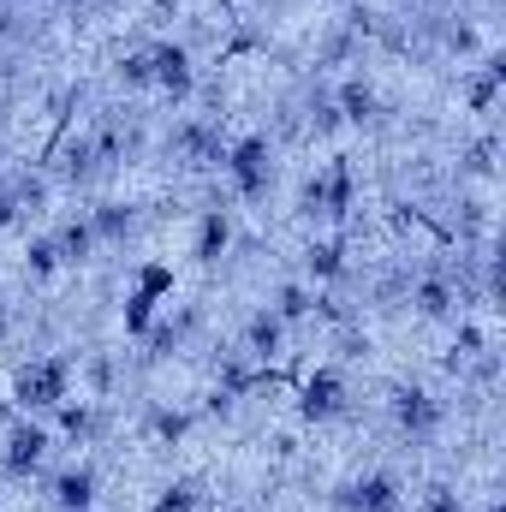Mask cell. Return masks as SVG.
Segmentation results:
<instances>
[{
	"mask_svg": "<svg viewBox=\"0 0 506 512\" xmlns=\"http://www.w3.org/2000/svg\"><path fill=\"white\" fill-rule=\"evenodd\" d=\"M72 399V358H30L12 376V405L18 411H54Z\"/></svg>",
	"mask_w": 506,
	"mask_h": 512,
	"instance_id": "obj_1",
	"label": "cell"
},
{
	"mask_svg": "<svg viewBox=\"0 0 506 512\" xmlns=\"http://www.w3.org/2000/svg\"><path fill=\"white\" fill-rule=\"evenodd\" d=\"M221 167H227V179H233V191H239L245 203H262V197L274 191V143H268L262 131L239 137V143H227Z\"/></svg>",
	"mask_w": 506,
	"mask_h": 512,
	"instance_id": "obj_2",
	"label": "cell"
},
{
	"mask_svg": "<svg viewBox=\"0 0 506 512\" xmlns=\"http://www.w3.org/2000/svg\"><path fill=\"white\" fill-rule=\"evenodd\" d=\"M48 447H54V429L48 423H6V447H0V471L6 477H36L42 471V459H48Z\"/></svg>",
	"mask_w": 506,
	"mask_h": 512,
	"instance_id": "obj_3",
	"label": "cell"
},
{
	"mask_svg": "<svg viewBox=\"0 0 506 512\" xmlns=\"http://www.w3.org/2000/svg\"><path fill=\"white\" fill-rule=\"evenodd\" d=\"M149 90H161L167 102H185L197 90V60L185 42H155L149 48Z\"/></svg>",
	"mask_w": 506,
	"mask_h": 512,
	"instance_id": "obj_4",
	"label": "cell"
},
{
	"mask_svg": "<svg viewBox=\"0 0 506 512\" xmlns=\"http://www.w3.org/2000/svg\"><path fill=\"white\" fill-rule=\"evenodd\" d=\"M358 203V179H352V167L346 161H334V167H322L310 185H304V215H322V221H340L346 209Z\"/></svg>",
	"mask_w": 506,
	"mask_h": 512,
	"instance_id": "obj_5",
	"label": "cell"
},
{
	"mask_svg": "<svg viewBox=\"0 0 506 512\" xmlns=\"http://www.w3.org/2000/svg\"><path fill=\"white\" fill-rule=\"evenodd\" d=\"M441 399L435 393H423V387H399L393 393V429L405 435V441H429L435 429H441Z\"/></svg>",
	"mask_w": 506,
	"mask_h": 512,
	"instance_id": "obj_6",
	"label": "cell"
},
{
	"mask_svg": "<svg viewBox=\"0 0 506 512\" xmlns=\"http://www.w3.org/2000/svg\"><path fill=\"white\" fill-rule=\"evenodd\" d=\"M340 411H346V376L340 370H316L298 387V417L304 423H334Z\"/></svg>",
	"mask_w": 506,
	"mask_h": 512,
	"instance_id": "obj_7",
	"label": "cell"
},
{
	"mask_svg": "<svg viewBox=\"0 0 506 512\" xmlns=\"http://www.w3.org/2000/svg\"><path fill=\"white\" fill-rule=\"evenodd\" d=\"M340 512H405L399 477H387V471H370L364 483L340 489Z\"/></svg>",
	"mask_w": 506,
	"mask_h": 512,
	"instance_id": "obj_8",
	"label": "cell"
},
{
	"mask_svg": "<svg viewBox=\"0 0 506 512\" xmlns=\"http://www.w3.org/2000/svg\"><path fill=\"white\" fill-rule=\"evenodd\" d=\"M96 495H102L96 465H66V471L54 477V512H90Z\"/></svg>",
	"mask_w": 506,
	"mask_h": 512,
	"instance_id": "obj_9",
	"label": "cell"
},
{
	"mask_svg": "<svg viewBox=\"0 0 506 512\" xmlns=\"http://www.w3.org/2000/svg\"><path fill=\"white\" fill-rule=\"evenodd\" d=\"M411 304H417V316L447 322V316H453V304H459V286H453L447 274H429V280H417V286H411Z\"/></svg>",
	"mask_w": 506,
	"mask_h": 512,
	"instance_id": "obj_10",
	"label": "cell"
},
{
	"mask_svg": "<svg viewBox=\"0 0 506 512\" xmlns=\"http://www.w3.org/2000/svg\"><path fill=\"white\" fill-rule=\"evenodd\" d=\"M173 149H179V155H191L197 167H221V155H227V143H221V131H215V126H197V120H191V126H179V131H173Z\"/></svg>",
	"mask_w": 506,
	"mask_h": 512,
	"instance_id": "obj_11",
	"label": "cell"
},
{
	"mask_svg": "<svg viewBox=\"0 0 506 512\" xmlns=\"http://www.w3.org/2000/svg\"><path fill=\"white\" fill-rule=\"evenodd\" d=\"M227 245H233V215H227V209H203V215H197V245H191V251L203 256V262H221Z\"/></svg>",
	"mask_w": 506,
	"mask_h": 512,
	"instance_id": "obj_12",
	"label": "cell"
},
{
	"mask_svg": "<svg viewBox=\"0 0 506 512\" xmlns=\"http://www.w3.org/2000/svg\"><path fill=\"white\" fill-rule=\"evenodd\" d=\"M280 346H286V322L274 310H256L251 322H245V352L268 364V358H280Z\"/></svg>",
	"mask_w": 506,
	"mask_h": 512,
	"instance_id": "obj_13",
	"label": "cell"
},
{
	"mask_svg": "<svg viewBox=\"0 0 506 512\" xmlns=\"http://www.w3.org/2000/svg\"><path fill=\"white\" fill-rule=\"evenodd\" d=\"M173 286H179V274H173V262H161V256H143L137 274H131V292H143V298H155V304H167Z\"/></svg>",
	"mask_w": 506,
	"mask_h": 512,
	"instance_id": "obj_14",
	"label": "cell"
},
{
	"mask_svg": "<svg viewBox=\"0 0 506 512\" xmlns=\"http://www.w3.org/2000/svg\"><path fill=\"white\" fill-rule=\"evenodd\" d=\"M131 227H137V215H131L126 203H96V209H90V233H96V245H126Z\"/></svg>",
	"mask_w": 506,
	"mask_h": 512,
	"instance_id": "obj_15",
	"label": "cell"
},
{
	"mask_svg": "<svg viewBox=\"0 0 506 512\" xmlns=\"http://www.w3.org/2000/svg\"><path fill=\"white\" fill-rule=\"evenodd\" d=\"M334 108H340V120L364 126V120H376V90H370L364 78H346V84H340V96H334Z\"/></svg>",
	"mask_w": 506,
	"mask_h": 512,
	"instance_id": "obj_16",
	"label": "cell"
},
{
	"mask_svg": "<svg viewBox=\"0 0 506 512\" xmlns=\"http://www.w3.org/2000/svg\"><path fill=\"white\" fill-rule=\"evenodd\" d=\"M60 411V435H72V441H90L96 429H102V411L90 405V399H66V405H54Z\"/></svg>",
	"mask_w": 506,
	"mask_h": 512,
	"instance_id": "obj_17",
	"label": "cell"
},
{
	"mask_svg": "<svg viewBox=\"0 0 506 512\" xmlns=\"http://www.w3.org/2000/svg\"><path fill=\"white\" fill-rule=\"evenodd\" d=\"M304 268H310V280H322V286H334V280L346 274V251H340L334 239H316V245L304 251Z\"/></svg>",
	"mask_w": 506,
	"mask_h": 512,
	"instance_id": "obj_18",
	"label": "cell"
},
{
	"mask_svg": "<svg viewBox=\"0 0 506 512\" xmlns=\"http://www.w3.org/2000/svg\"><path fill=\"white\" fill-rule=\"evenodd\" d=\"M155 322H161V304H155V298H143V292H126V304H120V328H126L131 340H143Z\"/></svg>",
	"mask_w": 506,
	"mask_h": 512,
	"instance_id": "obj_19",
	"label": "cell"
},
{
	"mask_svg": "<svg viewBox=\"0 0 506 512\" xmlns=\"http://www.w3.org/2000/svg\"><path fill=\"white\" fill-rule=\"evenodd\" d=\"M54 245H60V262H90V251H96L90 215H84V221H66V227L54 233Z\"/></svg>",
	"mask_w": 506,
	"mask_h": 512,
	"instance_id": "obj_20",
	"label": "cell"
},
{
	"mask_svg": "<svg viewBox=\"0 0 506 512\" xmlns=\"http://www.w3.org/2000/svg\"><path fill=\"white\" fill-rule=\"evenodd\" d=\"M310 310H316V292H310V286H298V280H292V286H280V292H274V316H280L286 328H292V322H304Z\"/></svg>",
	"mask_w": 506,
	"mask_h": 512,
	"instance_id": "obj_21",
	"label": "cell"
},
{
	"mask_svg": "<svg viewBox=\"0 0 506 512\" xmlns=\"http://www.w3.org/2000/svg\"><path fill=\"white\" fill-rule=\"evenodd\" d=\"M197 507H203V483L197 477H179V483H167L155 495V512H197Z\"/></svg>",
	"mask_w": 506,
	"mask_h": 512,
	"instance_id": "obj_22",
	"label": "cell"
},
{
	"mask_svg": "<svg viewBox=\"0 0 506 512\" xmlns=\"http://www.w3.org/2000/svg\"><path fill=\"white\" fill-rule=\"evenodd\" d=\"M185 429H191V411H173V405H155V411H149V435L185 441Z\"/></svg>",
	"mask_w": 506,
	"mask_h": 512,
	"instance_id": "obj_23",
	"label": "cell"
},
{
	"mask_svg": "<svg viewBox=\"0 0 506 512\" xmlns=\"http://www.w3.org/2000/svg\"><path fill=\"white\" fill-rule=\"evenodd\" d=\"M24 262H30V274H36V280H48V274H60V245H54V239H30Z\"/></svg>",
	"mask_w": 506,
	"mask_h": 512,
	"instance_id": "obj_24",
	"label": "cell"
},
{
	"mask_svg": "<svg viewBox=\"0 0 506 512\" xmlns=\"http://www.w3.org/2000/svg\"><path fill=\"white\" fill-rule=\"evenodd\" d=\"M120 84L126 90H149V48H137V54L120 60Z\"/></svg>",
	"mask_w": 506,
	"mask_h": 512,
	"instance_id": "obj_25",
	"label": "cell"
},
{
	"mask_svg": "<svg viewBox=\"0 0 506 512\" xmlns=\"http://www.w3.org/2000/svg\"><path fill=\"white\" fill-rule=\"evenodd\" d=\"M90 161H96V149H90V143H72V149H66V173H72V179H84V173H90Z\"/></svg>",
	"mask_w": 506,
	"mask_h": 512,
	"instance_id": "obj_26",
	"label": "cell"
},
{
	"mask_svg": "<svg viewBox=\"0 0 506 512\" xmlns=\"http://www.w3.org/2000/svg\"><path fill=\"white\" fill-rule=\"evenodd\" d=\"M447 48H453V54H477V30H471V24L447 30Z\"/></svg>",
	"mask_w": 506,
	"mask_h": 512,
	"instance_id": "obj_27",
	"label": "cell"
},
{
	"mask_svg": "<svg viewBox=\"0 0 506 512\" xmlns=\"http://www.w3.org/2000/svg\"><path fill=\"white\" fill-rule=\"evenodd\" d=\"M18 215H24V209H18V197H12V191H0V233H6V227H18Z\"/></svg>",
	"mask_w": 506,
	"mask_h": 512,
	"instance_id": "obj_28",
	"label": "cell"
},
{
	"mask_svg": "<svg viewBox=\"0 0 506 512\" xmlns=\"http://www.w3.org/2000/svg\"><path fill=\"white\" fill-rule=\"evenodd\" d=\"M90 382L108 393V382H114V364H108V358H96V364H90Z\"/></svg>",
	"mask_w": 506,
	"mask_h": 512,
	"instance_id": "obj_29",
	"label": "cell"
},
{
	"mask_svg": "<svg viewBox=\"0 0 506 512\" xmlns=\"http://www.w3.org/2000/svg\"><path fill=\"white\" fill-rule=\"evenodd\" d=\"M6 423H12V399H0V435H6Z\"/></svg>",
	"mask_w": 506,
	"mask_h": 512,
	"instance_id": "obj_30",
	"label": "cell"
},
{
	"mask_svg": "<svg viewBox=\"0 0 506 512\" xmlns=\"http://www.w3.org/2000/svg\"><path fill=\"white\" fill-rule=\"evenodd\" d=\"M155 6H161V12H179V6H185V0H155Z\"/></svg>",
	"mask_w": 506,
	"mask_h": 512,
	"instance_id": "obj_31",
	"label": "cell"
},
{
	"mask_svg": "<svg viewBox=\"0 0 506 512\" xmlns=\"http://www.w3.org/2000/svg\"><path fill=\"white\" fill-rule=\"evenodd\" d=\"M0 36H6V12H0Z\"/></svg>",
	"mask_w": 506,
	"mask_h": 512,
	"instance_id": "obj_32",
	"label": "cell"
}]
</instances>
